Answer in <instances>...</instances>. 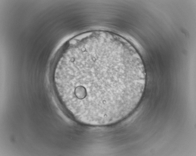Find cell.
I'll list each match as a JSON object with an SVG mask.
<instances>
[{
	"label": "cell",
	"mask_w": 196,
	"mask_h": 156,
	"mask_svg": "<svg viewBox=\"0 0 196 156\" xmlns=\"http://www.w3.org/2000/svg\"><path fill=\"white\" fill-rule=\"evenodd\" d=\"M55 81L62 101L77 120L105 125L122 120L137 107L146 75L140 55L129 42L95 35L68 48L58 63Z\"/></svg>",
	"instance_id": "1"
}]
</instances>
